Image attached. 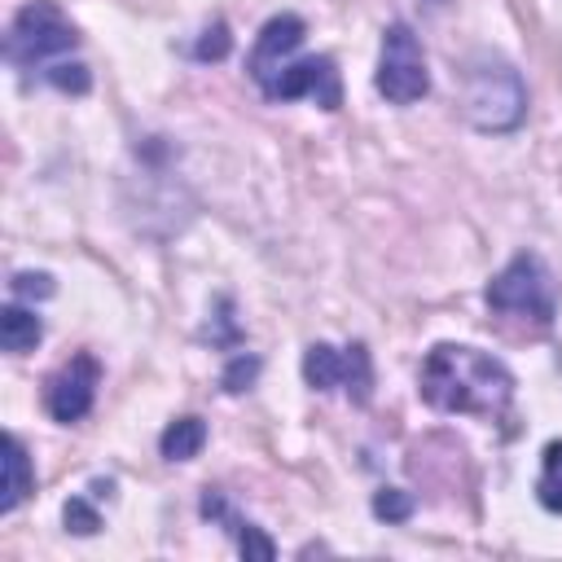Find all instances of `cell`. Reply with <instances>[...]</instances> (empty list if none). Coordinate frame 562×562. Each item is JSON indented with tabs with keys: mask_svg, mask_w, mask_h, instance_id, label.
Returning <instances> with one entry per match:
<instances>
[{
	"mask_svg": "<svg viewBox=\"0 0 562 562\" xmlns=\"http://www.w3.org/2000/svg\"><path fill=\"white\" fill-rule=\"evenodd\" d=\"M202 514H206V518H215V522H224V527L237 536L241 558H277V544H272V540H268V536H263L255 522L237 518L220 492H211V487H206V496H202Z\"/></svg>",
	"mask_w": 562,
	"mask_h": 562,
	"instance_id": "9",
	"label": "cell"
},
{
	"mask_svg": "<svg viewBox=\"0 0 562 562\" xmlns=\"http://www.w3.org/2000/svg\"><path fill=\"white\" fill-rule=\"evenodd\" d=\"M97 382H101V364L88 356V351H79V356H70L53 378H48V386H44V408H48V417L53 422H79V417H88V408H92V400H97Z\"/></svg>",
	"mask_w": 562,
	"mask_h": 562,
	"instance_id": "7",
	"label": "cell"
},
{
	"mask_svg": "<svg viewBox=\"0 0 562 562\" xmlns=\"http://www.w3.org/2000/svg\"><path fill=\"white\" fill-rule=\"evenodd\" d=\"M259 92L268 101H294V97H312L325 110L342 105V79L334 70L329 57H290L268 83H259Z\"/></svg>",
	"mask_w": 562,
	"mask_h": 562,
	"instance_id": "6",
	"label": "cell"
},
{
	"mask_svg": "<svg viewBox=\"0 0 562 562\" xmlns=\"http://www.w3.org/2000/svg\"><path fill=\"white\" fill-rule=\"evenodd\" d=\"M303 35H307V22H303L299 13H277V18H268V22L259 26V35H255L250 57H246V75H250L255 83H268V79L299 53Z\"/></svg>",
	"mask_w": 562,
	"mask_h": 562,
	"instance_id": "8",
	"label": "cell"
},
{
	"mask_svg": "<svg viewBox=\"0 0 562 562\" xmlns=\"http://www.w3.org/2000/svg\"><path fill=\"white\" fill-rule=\"evenodd\" d=\"M373 88L391 101V105H413L430 92V70H426V53L422 40L413 35L408 22H391L382 31V53H378V75Z\"/></svg>",
	"mask_w": 562,
	"mask_h": 562,
	"instance_id": "5",
	"label": "cell"
},
{
	"mask_svg": "<svg viewBox=\"0 0 562 562\" xmlns=\"http://www.w3.org/2000/svg\"><path fill=\"white\" fill-rule=\"evenodd\" d=\"M202 443H206V422L202 417H176L167 430H162V439H158V448H162V457L167 461H193L198 452H202Z\"/></svg>",
	"mask_w": 562,
	"mask_h": 562,
	"instance_id": "13",
	"label": "cell"
},
{
	"mask_svg": "<svg viewBox=\"0 0 562 562\" xmlns=\"http://www.w3.org/2000/svg\"><path fill=\"white\" fill-rule=\"evenodd\" d=\"M44 79L53 83V88H61V92H88V83H92V75H88V66H79V61H53L48 70H44Z\"/></svg>",
	"mask_w": 562,
	"mask_h": 562,
	"instance_id": "18",
	"label": "cell"
},
{
	"mask_svg": "<svg viewBox=\"0 0 562 562\" xmlns=\"http://www.w3.org/2000/svg\"><path fill=\"white\" fill-rule=\"evenodd\" d=\"M40 338H44V325H40V316H35L31 307L9 303V307L0 312V347H4L9 356L35 351V342H40Z\"/></svg>",
	"mask_w": 562,
	"mask_h": 562,
	"instance_id": "12",
	"label": "cell"
},
{
	"mask_svg": "<svg viewBox=\"0 0 562 562\" xmlns=\"http://www.w3.org/2000/svg\"><path fill=\"white\" fill-rule=\"evenodd\" d=\"M373 514H378L382 522H408V518H413V496L400 492V487H382V492L373 496Z\"/></svg>",
	"mask_w": 562,
	"mask_h": 562,
	"instance_id": "16",
	"label": "cell"
},
{
	"mask_svg": "<svg viewBox=\"0 0 562 562\" xmlns=\"http://www.w3.org/2000/svg\"><path fill=\"white\" fill-rule=\"evenodd\" d=\"M255 378H259V356H233L220 382H224V391H233V395H237V391H246Z\"/></svg>",
	"mask_w": 562,
	"mask_h": 562,
	"instance_id": "19",
	"label": "cell"
},
{
	"mask_svg": "<svg viewBox=\"0 0 562 562\" xmlns=\"http://www.w3.org/2000/svg\"><path fill=\"white\" fill-rule=\"evenodd\" d=\"M347 373V347H329V342H312L303 351V382L312 391H334L342 386Z\"/></svg>",
	"mask_w": 562,
	"mask_h": 562,
	"instance_id": "11",
	"label": "cell"
},
{
	"mask_svg": "<svg viewBox=\"0 0 562 562\" xmlns=\"http://www.w3.org/2000/svg\"><path fill=\"white\" fill-rule=\"evenodd\" d=\"M492 312H509L536 325H549L558 312V290H553V272L536 250H518L483 290Z\"/></svg>",
	"mask_w": 562,
	"mask_h": 562,
	"instance_id": "3",
	"label": "cell"
},
{
	"mask_svg": "<svg viewBox=\"0 0 562 562\" xmlns=\"http://www.w3.org/2000/svg\"><path fill=\"white\" fill-rule=\"evenodd\" d=\"M228 44H233V40H228V26H224V22H215V26H206V31H202V40H198L193 57H198V61H220V57L228 53Z\"/></svg>",
	"mask_w": 562,
	"mask_h": 562,
	"instance_id": "20",
	"label": "cell"
},
{
	"mask_svg": "<svg viewBox=\"0 0 562 562\" xmlns=\"http://www.w3.org/2000/svg\"><path fill=\"white\" fill-rule=\"evenodd\" d=\"M417 391L439 413H470L483 422H501L514 404V373L470 342H439L422 360Z\"/></svg>",
	"mask_w": 562,
	"mask_h": 562,
	"instance_id": "1",
	"label": "cell"
},
{
	"mask_svg": "<svg viewBox=\"0 0 562 562\" xmlns=\"http://www.w3.org/2000/svg\"><path fill=\"white\" fill-rule=\"evenodd\" d=\"M35 487V474H31V457H26V443L18 435H4V496H0V509L13 514Z\"/></svg>",
	"mask_w": 562,
	"mask_h": 562,
	"instance_id": "10",
	"label": "cell"
},
{
	"mask_svg": "<svg viewBox=\"0 0 562 562\" xmlns=\"http://www.w3.org/2000/svg\"><path fill=\"white\" fill-rule=\"evenodd\" d=\"M79 44V31L66 22V13L48 0H31L13 13L9 35H4V61L18 70H35Z\"/></svg>",
	"mask_w": 562,
	"mask_h": 562,
	"instance_id": "4",
	"label": "cell"
},
{
	"mask_svg": "<svg viewBox=\"0 0 562 562\" xmlns=\"http://www.w3.org/2000/svg\"><path fill=\"white\" fill-rule=\"evenodd\" d=\"M342 391H347L356 404H369V395H373V360H369V347H364V342H351V347H347Z\"/></svg>",
	"mask_w": 562,
	"mask_h": 562,
	"instance_id": "15",
	"label": "cell"
},
{
	"mask_svg": "<svg viewBox=\"0 0 562 562\" xmlns=\"http://www.w3.org/2000/svg\"><path fill=\"white\" fill-rule=\"evenodd\" d=\"M61 522H66V531H75V536H92V531L101 527V514H97L83 496H70V501L61 505Z\"/></svg>",
	"mask_w": 562,
	"mask_h": 562,
	"instance_id": "17",
	"label": "cell"
},
{
	"mask_svg": "<svg viewBox=\"0 0 562 562\" xmlns=\"http://www.w3.org/2000/svg\"><path fill=\"white\" fill-rule=\"evenodd\" d=\"M461 110H465L470 127H479L487 136L514 132L527 119L522 75L496 53H474L461 70Z\"/></svg>",
	"mask_w": 562,
	"mask_h": 562,
	"instance_id": "2",
	"label": "cell"
},
{
	"mask_svg": "<svg viewBox=\"0 0 562 562\" xmlns=\"http://www.w3.org/2000/svg\"><path fill=\"white\" fill-rule=\"evenodd\" d=\"M9 285H13V294H40V299L53 294V277L48 272H18Z\"/></svg>",
	"mask_w": 562,
	"mask_h": 562,
	"instance_id": "21",
	"label": "cell"
},
{
	"mask_svg": "<svg viewBox=\"0 0 562 562\" xmlns=\"http://www.w3.org/2000/svg\"><path fill=\"white\" fill-rule=\"evenodd\" d=\"M536 501L549 514H562V439L544 443L540 452V479H536Z\"/></svg>",
	"mask_w": 562,
	"mask_h": 562,
	"instance_id": "14",
	"label": "cell"
}]
</instances>
